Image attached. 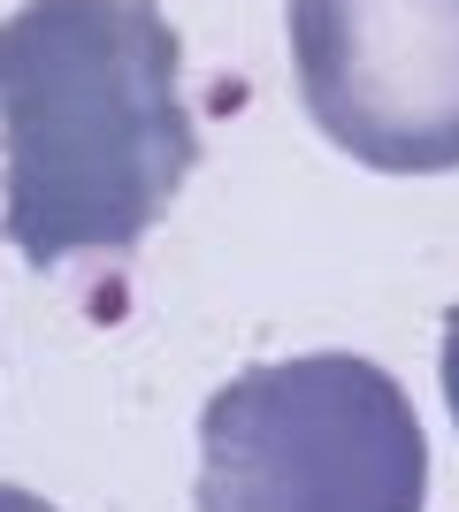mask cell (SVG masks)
I'll use <instances>...</instances> for the list:
<instances>
[{"mask_svg": "<svg viewBox=\"0 0 459 512\" xmlns=\"http://www.w3.org/2000/svg\"><path fill=\"white\" fill-rule=\"evenodd\" d=\"M192 161L184 46L153 0H23L0 16V237L31 268L138 245Z\"/></svg>", "mask_w": 459, "mask_h": 512, "instance_id": "6da1fadb", "label": "cell"}, {"mask_svg": "<svg viewBox=\"0 0 459 512\" xmlns=\"http://www.w3.org/2000/svg\"><path fill=\"white\" fill-rule=\"evenodd\" d=\"M429 436L391 367L299 352L245 367L199 413L192 512H421Z\"/></svg>", "mask_w": 459, "mask_h": 512, "instance_id": "7a4b0ae2", "label": "cell"}, {"mask_svg": "<svg viewBox=\"0 0 459 512\" xmlns=\"http://www.w3.org/2000/svg\"><path fill=\"white\" fill-rule=\"evenodd\" d=\"M291 77L375 176L459 169V0H291Z\"/></svg>", "mask_w": 459, "mask_h": 512, "instance_id": "3957f363", "label": "cell"}, {"mask_svg": "<svg viewBox=\"0 0 459 512\" xmlns=\"http://www.w3.org/2000/svg\"><path fill=\"white\" fill-rule=\"evenodd\" d=\"M437 367H444V406H452V428H459V306L444 314V352H437Z\"/></svg>", "mask_w": 459, "mask_h": 512, "instance_id": "277c9868", "label": "cell"}, {"mask_svg": "<svg viewBox=\"0 0 459 512\" xmlns=\"http://www.w3.org/2000/svg\"><path fill=\"white\" fill-rule=\"evenodd\" d=\"M0 512H62V505H46L39 490H16V482H0Z\"/></svg>", "mask_w": 459, "mask_h": 512, "instance_id": "5b68a950", "label": "cell"}]
</instances>
